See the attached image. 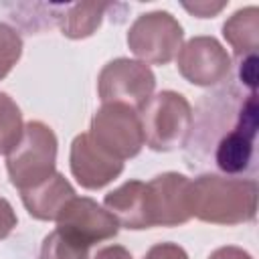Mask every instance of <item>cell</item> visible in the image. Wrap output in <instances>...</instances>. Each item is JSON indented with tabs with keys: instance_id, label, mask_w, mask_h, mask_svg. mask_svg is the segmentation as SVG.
<instances>
[{
	"instance_id": "cell-1",
	"label": "cell",
	"mask_w": 259,
	"mask_h": 259,
	"mask_svg": "<svg viewBox=\"0 0 259 259\" xmlns=\"http://www.w3.org/2000/svg\"><path fill=\"white\" fill-rule=\"evenodd\" d=\"M190 212L210 225H245L257 214V182L253 178L200 174L190 180Z\"/></svg>"
},
{
	"instance_id": "cell-2",
	"label": "cell",
	"mask_w": 259,
	"mask_h": 259,
	"mask_svg": "<svg viewBox=\"0 0 259 259\" xmlns=\"http://www.w3.org/2000/svg\"><path fill=\"white\" fill-rule=\"evenodd\" d=\"M144 132V146L154 152H172L186 146L192 134V107L182 93L160 91L138 111Z\"/></svg>"
},
{
	"instance_id": "cell-3",
	"label": "cell",
	"mask_w": 259,
	"mask_h": 259,
	"mask_svg": "<svg viewBox=\"0 0 259 259\" xmlns=\"http://www.w3.org/2000/svg\"><path fill=\"white\" fill-rule=\"evenodd\" d=\"M57 136L42 121L24 123L16 146L6 154V170L20 192L38 186L57 172Z\"/></svg>"
},
{
	"instance_id": "cell-4",
	"label": "cell",
	"mask_w": 259,
	"mask_h": 259,
	"mask_svg": "<svg viewBox=\"0 0 259 259\" xmlns=\"http://www.w3.org/2000/svg\"><path fill=\"white\" fill-rule=\"evenodd\" d=\"M182 38V24L166 10H152L140 14L127 30L130 51L146 65L170 63L178 55Z\"/></svg>"
},
{
	"instance_id": "cell-5",
	"label": "cell",
	"mask_w": 259,
	"mask_h": 259,
	"mask_svg": "<svg viewBox=\"0 0 259 259\" xmlns=\"http://www.w3.org/2000/svg\"><path fill=\"white\" fill-rule=\"evenodd\" d=\"M87 134L101 150L121 162L136 158L144 148L140 115L123 103H103L93 113Z\"/></svg>"
},
{
	"instance_id": "cell-6",
	"label": "cell",
	"mask_w": 259,
	"mask_h": 259,
	"mask_svg": "<svg viewBox=\"0 0 259 259\" xmlns=\"http://www.w3.org/2000/svg\"><path fill=\"white\" fill-rule=\"evenodd\" d=\"M257 127H259L257 91H249V95L241 99L235 123L227 132H223L214 144L212 158L221 172H225L227 176H237L251 168Z\"/></svg>"
},
{
	"instance_id": "cell-7",
	"label": "cell",
	"mask_w": 259,
	"mask_h": 259,
	"mask_svg": "<svg viewBox=\"0 0 259 259\" xmlns=\"http://www.w3.org/2000/svg\"><path fill=\"white\" fill-rule=\"evenodd\" d=\"M156 75L152 69L134 59H113L109 61L97 77V93L103 103H123L136 111L154 95Z\"/></svg>"
},
{
	"instance_id": "cell-8",
	"label": "cell",
	"mask_w": 259,
	"mask_h": 259,
	"mask_svg": "<svg viewBox=\"0 0 259 259\" xmlns=\"http://www.w3.org/2000/svg\"><path fill=\"white\" fill-rule=\"evenodd\" d=\"M57 231L83 247L113 239L119 231L117 219L89 196H73L57 217Z\"/></svg>"
},
{
	"instance_id": "cell-9",
	"label": "cell",
	"mask_w": 259,
	"mask_h": 259,
	"mask_svg": "<svg viewBox=\"0 0 259 259\" xmlns=\"http://www.w3.org/2000/svg\"><path fill=\"white\" fill-rule=\"evenodd\" d=\"M178 73L192 85L212 87L229 79L233 61L227 49L214 36H192L178 55Z\"/></svg>"
},
{
	"instance_id": "cell-10",
	"label": "cell",
	"mask_w": 259,
	"mask_h": 259,
	"mask_svg": "<svg viewBox=\"0 0 259 259\" xmlns=\"http://www.w3.org/2000/svg\"><path fill=\"white\" fill-rule=\"evenodd\" d=\"M152 227H178L192 219L190 180L178 172H164L146 182Z\"/></svg>"
},
{
	"instance_id": "cell-11",
	"label": "cell",
	"mask_w": 259,
	"mask_h": 259,
	"mask_svg": "<svg viewBox=\"0 0 259 259\" xmlns=\"http://www.w3.org/2000/svg\"><path fill=\"white\" fill-rule=\"evenodd\" d=\"M69 166L73 178L87 190H99L123 172V162L101 150L87 132L71 142Z\"/></svg>"
},
{
	"instance_id": "cell-12",
	"label": "cell",
	"mask_w": 259,
	"mask_h": 259,
	"mask_svg": "<svg viewBox=\"0 0 259 259\" xmlns=\"http://www.w3.org/2000/svg\"><path fill=\"white\" fill-rule=\"evenodd\" d=\"M103 206L117 219L119 227L142 231L150 229V210H148V190L142 180H127L115 190L107 192Z\"/></svg>"
},
{
	"instance_id": "cell-13",
	"label": "cell",
	"mask_w": 259,
	"mask_h": 259,
	"mask_svg": "<svg viewBox=\"0 0 259 259\" xmlns=\"http://www.w3.org/2000/svg\"><path fill=\"white\" fill-rule=\"evenodd\" d=\"M73 196L75 188L61 172H55L49 180L40 182L38 186L20 192L24 208L32 219L38 221H57V217Z\"/></svg>"
},
{
	"instance_id": "cell-14",
	"label": "cell",
	"mask_w": 259,
	"mask_h": 259,
	"mask_svg": "<svg viewBox=\"0 0 259 259\" xmlns=\"http://www.w3.org/2000/svg\"><path fill=\"white\" fill-rule=\"evenodd\" d=\"M111 4L107 2H75V4H55V22L67 38H87L91 36Z\"/></svg>"
},
{
	"instance_id": "cell-15",
	"label": "cell",
	"mask_w": 259,
	"mask_h": 259,
	"mask_svg": "<svg viewBox=\"0 0 259 259\" xmlns=\"http://www.w3.org/2000/svg\"><path fill=\"white\" fill-rule=\"evenodd\" d=\"M223 36L231 45L237 59L255 55L259 45V10L257 6H247L237 10L225 24Z\"/></svg>"
},
{
	"instance_id": "cell-16",
	"label": "cell",
	"mask_w": 259,
	"mask_h": 259,
	"mask_svg": "<svg viewBox=\"0 0 259 259\" xmlns=\"http://www.w3.org/2000/svg\"><path fill=\"white\" fill-rule=\"evenodd\" d=\"M24 130L22 113L16 101L0 91V154H8L20 140Z\"/></svg>"
},
{
	"instance_id": "cell-17",
	"label": "cell",
	"mask_w": 259,
	"mask_h": 259,
	"mask_svg": "<svg viewBox=\"0 0 259 259\" xmlns=\"http://www.w3.org/2000/svg\"><path fill=\"white\" fill-rule=\"evenodd\" d=\"M38 259H89V249L55 229L42 239Z\"/></svg>"
},
{
	"instance_id": "cell-18",
	"label": "cell",
	"mask_w": 259,
	"mask_h": 259,
	"mask_svg": "<svg viewBox=\"0 0 259 259\" xmlns=\"http://www.w3.org/2000/svg\"><path fill=\"white\" fill-rule=\"evenodd\" d=\"M22 55V38L16 28L0 22V81L14 69Z\"/></svg>"
},
{
	"instance_id": "cell-19",
	"label": "cell",
	"mask_w": 259,
	"mask_h": 259,
	"mask_svg": "<svg viewBox=\"0 0 259 259\" xmlns=\"http://www.w3.org/2000/svg\"><path fill=\"white\" fill-rule=\"evenodd\" d=\"M142 259H188V253L176 243H156Z\"/></svg>"
},
{
	"instance_id": "cell-20",
	"label": "cell",
	"mask_w": 259,
	"mask_h": 259,
	"mask_svg": "<svg viewBox=\"0 0 259 259\" xmlns=\"http://www.w3.org/2000/svg\"><path fill=\"white\" fill-rule=\"evenodd\" d=\"M239 81L249 91L257 89V55L239 59Z\"/></svg>"
},
{
	"instance_id": "cell-21",
	"label": "cell",
	"mask_w": 259,
	"mask_h": 259,
	"mask_svg": "<svg viewBox=\"0 0 259 259\" xmlns=\"http://www.w3.org/2000/svg\"><path fill=\"white\" fill-rule=\"evenodd\" d=\"M16 223H18V219H16V212H14L12 204L6 198L0 196V241L6 239L14 231Z\"/></svg>"
},
{
	"instance_id": "cell-22",
	"label": "cell",
	"mask_w": 259,
	"mask_h": 259,
	"mask_svg": "<svg viewBox=\"0 0 259 259\" xmlns=\"http://www.w3.org/2000/svg\"><path fill=\"white\" fill-rule=\"evenodd\" d=\"M188 12H192L194 16H198V18H212L214 14H219L227 4L225 2H217V4H212V2H194V4H182Z\"/></svg>"
},
{
	"instance_id": "cell-23",
	"label": "cell",
	"mask_w": 259,
	"mask_h": 259,
	"mask_svg": "<svg viewBox=\"0 0 259 259\" xmlns=\"http://www.w3.org/2000/svg\"><path fill=\"white\" fill-rule=\"evenodd\" d=\"M208 259H253L245 249L241 247H233V245H227V247H219L214 249Z\"/></svg>"
},
{
	"instance_id": "cell-24",
	"label": "cell",
	"mask_w": 259,
	"mask_h": 259,
	"mask_svg": "<svg viewBox=\"0 0 259 259\" xmlns=\"http://www.w3.org/2000/svg\"><path fill=\"white\" fill-rule=\"evenodd\" d=\"M93 259H134L132 253L121 245H107L95 253Z\"/></svg>"
}]
</instances>
